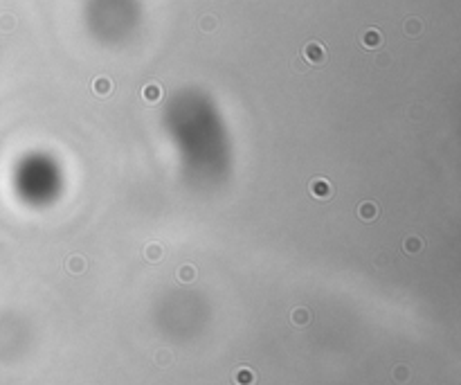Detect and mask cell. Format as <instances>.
Instances as JSON below:
<instances>
[{
  "label": "cell",
  "mask_w": 461,
  "mask_h": 385,
  "mask_svg": "<svg viewBox=\"0 0 461 385\" xmlns=\"http://www.w3.org/2000/svg\"><path fill=\"white\" fill-rule=\"evenodd\" d=\"M302 59L308 65H322L324 61H327V50H324V45H322V43L310 41V43H306V45H304Z\"/></svg>",
  "instance_id": "obj_1"
},
{
  "label": "cell",
  "mask_w": 461,
  "mask_h": 385,
  "mask_svg": "<svg viewBox=\"0 0 461 385\" xmlns=\"http://www.w3.org/2000/svg\"><path fill=\"white\" fill-rule=\"evenodd\" d=\"M310 194L315 196V199H320V201H324V199H331V194H333V187H331V182L327 181V178H313L310 181Z\"/></svg>",
  "instance_id": "obj_2"
},
{
  "label": "cell",
  "mask_w": 461,
  "mask_h": 385,
  "mask_svg": "<svg viewBox=\"0 0 461 385\" xmlns=\"http://www.w3.org/2000/svg\"><path fill=\"white\" fill-rule=\"evenodd\" d=\"M142 97H144L146 104H158L162 100V86L158 81H151L142 88Z\"/></svg>",
  "instance_id": "obj_3"
},
{
  "label": "cell",
  "mask_w": 461,
  "mask_h": 385,
  "mask_svg": "<svg viewBox=\"0 0 461 385\" xmlns=\"http://www.w3.org/2000/svg\"><path fill=\"white\" fill-rule=\"evenodd\" d=\"M362 47H367V50H376V47H380L383 45V34H380L376 27H371V29H367L365 34H362Z\"/></svg>",
  "instance_id": "obj_4"
},
{
  "label": "cell",
  "mask_w": 461,
  "mask_h": 385,
  "mask_svg": "<svg viewBox=\"0 0 461 385\" xmlns=\"http://www.w3.org/2000/svg\"><path fill=\"white\" fill-rule=\"evenodd\" d=\"M358 216H360L362 221H374L376 216H378V205L374 203V201H365V203L358 205Z\"/></svg>",
  "instance_id": "obj_5"
},
{
  "label": "cell",
  "mask_w": 461,
  "mask_h": 385,
  "mask_svg": "<svg viewBox=\"0 0 461 385\" xmlns=\"http://www.w3.org/2000/svg\"><path fill=\"white\" fill-rule=\"evenodd\" d=\"M93 90L97 97H108V95L113 93V81L108 77H97L93 81Z\"/></svg>",
  "instance_id": "obj_6"
},
{
  "label": "cell",
  "mask_w": 461,
  "mask_h": 385,
  "mask_svg": "<svg viewBox=\"0 0 461 385\" xmlns=\"http://www.w3.org/2000/svg\"><path fill=\"white\" fill-rule=\"evenodd\" d=\"M65 268L70 270L72 275H81L86 273V259L81 255H70L65 259Z\"/></svg>",
  "instance_id": "obj_7"
},
{
  "label": "cell",
  "mask_w": 461,
  "mask_h": 385,
  "mask_svg": "<svg viewBox=\"0 0 461 385\" xmlns=\"http://www.w3.org/2000/svg\"><path fill=\"white\" fill-rule=\"evenodd\" d=\"M234 383L236 385H254V372L250 367H239L234 372Z\"/></svg>",
  "instance_id": "obj_8"
},
{
  "label": "cell",
  "mask_w": 461,
  "mask_h": 385,
  "mask_svg": "<svg viewBox=\"0 0 461 385\" xmlns=\"http://www.w3.org/2000/svg\"><path fill=\"white\" fill-rule=\"evenodd\" d=\"M192 280H196V268H193L192 263H182L180 268H178V282L189 284Z\"/></svg>",
  "instance_id": "obj_9"
},
{
  "label": "cell",
  "mask_w": 461,
  "mask_h": 385,
  "mask_svg": "<svg viewBox=\"0 0 461 385\" xmlns=\"http://www.w3.org/2000/svg\"><path fill=\"white\" fill-rule=\"evenodd\" d=\"M421 248H423V239H419V237H407V239L403 241V250L407 252V255H416Z\"/></svg>",
  "instance_id": "obj_10"
},
{
  "label": "cell",
  "mask_w": 461,
  "mask_h": 385,
  "mask_svg": "<svg viewBox=\"0 0 461 385\" xmlns=\"http://www.w3.org/2000/svg\"><path fill=\"white\" fill-rule=\"evenodd\" d=\"M310 320V311L304 309V306H299V309L292 311V322L297 324V327H304V324H308Z\"/></svg>",
  "instance_id": "obj_11"
},
{
  "label": "cell",
  "mask_w": 461,
  "mask_h": 385,
  "mask_svg": "<svg viewBox=\"0 0 461 385\" xmlns=\"http://www.w3.org/2000/svg\"><path fill=\"white\" fill-rule=\"evenodd\" d=\"M403 29H405V34H409V36H419L421 29H423V23H421L419 18H407Z\"/></svg>",
  "instance_id": "obj_12"
},
{
  "label": "cell",
  "mask_w": 461,
  "mask_h": 385,
  "mask_svg": "<svg viewBox=\"0 0 461 385\" xmlns=\"http://www.w3.org/2000/svg\"><path fill=\"white\" fill-rule=\"evenodd\" d=\"M144 255H146V259H149V262H160V259H162V255H164V250H162V245H160V243H149V245H146Z\"/></svg>",
  "instance_id": "obj_13"
},
{
  "label": "cell",
  "mask_w": 461,
  "mask_h": 385,
  "mask_svg": "<svg viewBox=\"0 0 461 385\" xmlns=\"http://www.w3.org/2000/svg\"><path fill=\"white\" fill-rule=\"evenodd\" d=\"M391 374H394V381H396V383H405V381L409 379V369L405 367V365H396Z\"/></svg>",
  "instance_id": "obj_14"
},
{
  "label": "cell",
  "mask_w": 461,
  "mask_h": 385,
  "mask_svg": "<svg viewBox=\"0 0 461 385\" xmlns=\"http://www.w3.org/2000/svg\"><path fill=\"white\" fill-rule=\"evenodd\" d=\"M216 25H218L216 16H203L200 18V29H203V32H214Z\"/></svg>",
  "instance_id": "obj_15"
},
{
  "label": "cell",
  "mask_w": 461,
  "mask_h": 385,
  "mask_svg": "<svg viewBox=\"0 0 461 385\" xmlns=\"http://www.w3.org/2000/svg\"><path fill=\"white\" fill-rule=\"evenodd\" d=\"M155 363H158L160 367H169L171 363H173V356H171L167 349H162V351H158V354H155Z\"/></svg>",
  "instance_id": "obj_16"
},
{
  "label": "cell",
  "mask_w": 461,
  "mask_h": 385,
  "mask_svg": "<svg viewBox=\"0 0 461 385\" xmlns=\"http://www.w3.org/2000/svg\"><path fill=\"white\" fill-rule=\"evenodd\" d=\"M14 25H16L14 16H9V14H5V16H0V29H2V32H12Z\"/></svg>",
  "instance_id": "obj_17"
}]
</instances>
